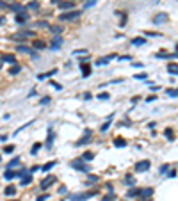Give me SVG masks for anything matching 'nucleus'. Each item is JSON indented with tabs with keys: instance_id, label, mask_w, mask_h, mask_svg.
<instances>
[{
	"instance_id": "5701e85b",
	"label": "nucleus",
	"mask_w": 178,
	"mask_h": 201,
	"mask_svg": "<svg viewBox=\"0 0 178 201\" xmlns=\"http://www.w3.org/2000/svg\"><path fill=\"white\" fill-rule=\"evenodd\" d=\"M55 164H57L55 160H52V162H46V164H45L43 167H41V171H45V173H46V171H50V169H52V167H54Z\"/></svg>"
},
{
	"instance_id": "e433bc0d",
	"label": "nucleus",
	"mask_w": 178,
	"mask_h": 201,
	"mask_svg": "<svg viewBox=\"0 0 178 201\" xmlns=\"http://www.w3.org/2000/svg\"><path fill=\"white\" fill-rule=\"evenodd\" d=\"M18 164H20V158L16 157V158H13V160L7 164V167H14V166H18Z\"/></svg>"
},
{
	"instance_id": "4d7b16f0",
	"label": "nucleus",
	"mask_w": 178,
	"mask_h": 201,
	"mask_svg": "<svg viewBox=\"0 0 178 201\" xmlns=\"http://www.w3.org/2000/svg\"><path fill=\"white\" fill-rule=\"evenodd\" d=\"M5 7H7V4H4L2 0H0V9H5Z\"/></svg>"
},
{
	"instance_id": "b1692460",
	"label": "nucleus",
	"mask_w": 178,
	"mask_h": 201,
	"mask_svg": "<svg viewBox=\"0 0 178 201\" xmlns=\"http://www.w3.org/2000/svg\"><path fill=\"white\" fill-rule=\"evenodd\" d=\"M61 41H62V39H61V36H57V37L54 39V43H52V46H50V48H52V50H57V48L61 46Z\"/></svg>"
},
{
	"instance_id": "c85d7f7f",
	"label": "nucleus",
	"mask_w": 178,
	"mask_h": 201,
	"mask_svg": "<svg viewBox=\"0 0 178 201\" xmlns=\"http://www.w3.org/2000/svg\"><path fill=\"white\" fill-rule=\"evenodd\" d=\"M166 94L167 96H173V98H178V89H166Z\"/></svg>"
},
{
	"instance_id": "de8ad7c7",
	"label": "nucleus",
	"mask_w": 178,
	"mask_h": 201,
	"mask_svg": "<svg viewBox=\"0 0 178 201\" xmlns=\"http://www.w3.org/2000/svg\"><path fill=\"white\" fill-rule=\"evenodd\" d=\"M89 182H98V176H95V174H89Z\"/></svg>"
},
{
	"instance_id": "dca6fc26",
	"label": "nucleus",
	"mask_w": 178,
	"mask_h": 201,
	"mask_svg": "<svg viewBox=\"0 0 178 201\" xmlns=\"http://www.w3.org/2000/svg\"><path fill=\"white\" fill-rule=\"evenodd\" d=\"M30 182H32V174H30V173H27L25 176H22V187L23 185H29Z\"/></svg>"
},
{
	"instance_id": "6e6552de",
	"label": "nucleus",
	"mask_w": 178,
	"mask_h": 201,
	"mask_svg": "<svg viewBox=\"0 0 178 201\" xmlns=\"http://www.w3.org/2000/svg\"><path fill=\"white\" fill-rule=\"evenodd\" d=\"M16 50H18V52H22V54H32V55H34V59H39V57H38V54H34V50L30 48V46L18 45V46H16Z\"/></svg>"
},
{
	"instance_id": "3c124183",
	"label": "nucleus",
	"mask_w": 178,
	"mask_h": 201,
	"mask_svg": "<svg viewBox=\"0 0 178 201\" xmlns=\"http://www.w3.org/2000/svg\"><path fill=\"white\" fill-rule=\"evenodd\" d=\"M78 54H86V50H73V55H78Z\"/></svg>"
},
{
	"instance_id": "864d4df0",
	"label": "nucleus",
	"mask_w": 178,
	"mask_h": 201,
	"mask_svg": "<svg viewBox=\"0 0 178 201\" xmlns=\"http://www.w3.org/2000/svg\"><path fill=\"white\" fill-rule=\"evenodd\" d=\"M96 2V0H87V2H86V7H89V5H93V4H95Z\"/></svg>"
},
{
	"instance_id": "bf43d9fd",
	"label": "nucleus",
	"mask_w": 178,
	"mask_h": 201,
	"mask_svg": "<svg viewBox=\"0 0 178 201\" xmlns=\"http://www.w3.org/2000/svg\"><path fill=\"white\" fill-rule=\"evenodd\" d=\"M2 64H4V62H2V61H0V68H2Z\"/></svg>"
},
{
	"instance_id": "20e7f679",
	"label": "nucleus",
	"mask_w": 178,
	"mask_h": 201,
	"mask_svg": "<svg viewBox=\"0 0 178 201\" xmlns=\"http://www.w3.org/2000/svg\"><path fill=\"white\" fill-rule=\"evenodd\" d=\"M91 135H93V132L89 130V128H86V132H84V135L80 137V139L77 141V144L75 146H84L86 142H89V139H91Z\"/></svg>"
},
{
	"instance_id": "412c9836",
	"label": "nucleus",
	"mask_w": 178,
	"mask_h": 201,
	"mask_svg": "<svg viewBox=\"0 0 178 201\" xmlns=\"http://www.w3.org/2000/svg\"><path fill=\"white\" fill-rule=\"evenodd\" d=\"M7 9H11V11H22V4H18V2H14V4H9L7 5Z\"/></svg>"
},
{
	"instance_id": "7c9ffc66",
	"label": "nucleus",
	"mask_w": 178,
	"mask_h": 201,
	"mask_svg": "<svg viewBox=\"0 0 178 201\" xmlns=\"http://www.w3.org/2000/svg\"><path fill=\"white\" fill-rule=\"evenodd\" d=\"M52 142H54V132L50 130V132H48V141H46V146H48V148H52Z\"/></svg>"
},
{
	"instance_id": "423d86ee",
	"label": "nucleus",
	"mask_w": 178,
	"mask_h": 201,
	"mask_svg": "<svg viewBox=\"0 0 178 201\" xmlns=\"http://www.w3.org/2000/svg\"><path fill=\"white\" fill-rule=\"evenodd\" d=\"M29 36H34L32 30H20V32L13 34L11 37H13V39H25V37H29Z\"/></svg>"
},
{
	"instance_id": "052dcab7",
	"label": "nucleus",
	"mask_w": 178,
	"mask_h": 201,
	"mask_svg": "<svg viewBox=\"0 0 178 201\" xmlns=\"http://www.w3.org/2000/svg\"><path fill=\"white\" fill-rule=\"evenodd\" d=\"M2 22H4V18H0V23H2Z\"/></svg>"
},
{
	"instance_id": "09e8293b",
	"label": "nucleus",
	"mask_w": 178,
	"mask_h": 201,
	"mask_svg": "<svg viewBox=\"0 0 178 201\" xmlns=\"http://www.w3.org/2000/svg\"><path fill=\"white\" fill-rule=\"evenodd\" d=\"M114 199V194H110V196H105V198H103L102 201H112Z\"/></svg>"
},
{
	"instance_id": "680f3d73",
	"label": "nucleus",
	"mask_w": 178,
	"mask_h": 201,
	"mask_svg": "<svg viewBox=\"0 0 178 201\" xmlns=\"http://www.w3.org/2000/svg\"><path fill=\"white\" fill-rule=\"evenodd\" d=\"M176 54H178V45H176Z\"/></svg>"
},
{
	"instance_id": "79ce46f5",
	"label": "nucleus",
	"mask_w": 178,
	"mask_h": 201,
	"mask_svg": "<svg viewBox=\"0 0 178 201\" xmlns=\"http://www.w3.org/2000/svg\"><path fill=\"white\" fill-rule=\"evenodd\" d=\"M29 7H30V9H38V7H39V4L36 2V0H32V2L29 4Z\"/></svg>"
},
{
	"instance_id": "9b49d317",
	"label": "nucleus",
	"mask_w": 178,
	"mask_h": 201,
	"mask_svg": "<svg viewBox=\"0 0 178 201\" xmlns=\"http://www.w3.org/2000/svg\"><path fill=\"white\" fill-rule=\"evenodd\" d=\"M167 73H171V75H178V64H176V62H169V64H167Z\"/></svg>"
},
{
	"instance_id": "ea45409f",
	"label": "nucleus",
	"mask_w": 178,
	"mask_h": 201,
	"mask_svg": "<svg viewBox=\"0 0 178 201\" xmlns=\"http://www.w3.org/2000/svg\"><path fill=\"white\" fill-rule=\"evenodd\" d=\"M146 77H148V73H139V75H135V78H137V80H144Z\"/></svg>"
},
{
	"instance_id": "4468645a",
	"label": "nucleus",
	"mask_w": 178,
	"mask_h": 201,
	"mask_svg": "<svg viewBox=\"0 0 178 201\" xmlns=\"http://www.w3.org/2000/svg\"><path fill=\"white\" fill-rule=\"evenodd\" d=\"M93 158H95V153H93V151H86V153H84V155L80 157V160H84V162H89V160H93Z\"/></svg>"
},
{
	"instance_id": "1a4fd4ad",
	"label": "nucleus",
	"mask_w": 178,
	"mask_h": 201,
	"mask_svg": "<svg viewBox=\"0 0 178 201\" xmlns=\"http://www.w3.org/2000/svg\"><path fill=\"white\" fill-rule=\"evenodd\" d=\"M59 7L62 9V13L64 11H73V9H75V2H59Z\"/></svg>"
},
{
	"instance_id": "e2e57ef3",
	"label": "nucleus",
	"mask_w": 178,
	"mask_h": 201,
	"mask_svg": "<svg viewBox=\"0 0 178 201\" xmlns=\"http://www.w3.org/2000/svg\"><path fill=\"white\" fill-rule=\"evenodd\" d=\"M0 160H2V158H0Z\"/></svg>"
},
{
	"instance_id": "f03ea898",
	"label": "nucleus",
	"mask_w": 178,
	"mask_h": 201,
	"mask_svg": "<svg viewBox=\"0 0 178 201\" xmlns=\"http://www.w3.org/2000/svg\"><path fill=\"white\" fill-rule=\"evenodd\" d=\"M150 160H139V162H135V167H134V171L135 173H144V171H148L150 169Z\"/></svg>"
},
{
	"instance_id": "f257e3e1",
	"label": "nucleus",
	"mask_w": 178,
	"mask_h": 201,
	"mask_svg": "<svg viewBox=\"0 0 178 201\" xmlns=\"http://www.w3.org/2000/svg\"><path fill=\"white\" fill-rule=\"evenodd\" d=\"M96 190H93V192H80V194H71L70 196V201H86L89 199L91 196H95Z\"/></svg>"
},
{
	"instance_id": "13d9d810",
	"label": "nucleus",
	"mask_w": 178,
	"mask_h": 201,
	"mask_svg": "<svg viewBox=\"0 0 178 201\" xmlns=\"http://www.w3.org/2000/svg\"><path fill=\"white\" fill-rule=\"evenodd\" d=\"M54 4H59V0H54Z\"/></svg>"
},
{
	"instance_id": "72a5a7b5",
	"label": "nucleus",
	"mask_w": 178,
	"mask_h": 201,
	"mask_svg": "<svg viewBox=\"0 0 178 201\" xmlns=\"http://www.w3.org/2000/svg\"><path fill=\"white\" fill-rule=\"evenodd\" d=\"M139 190L141 189H130L128 192H127V196H139Z\"/></svg>"
},
{
	"instance_id": "6e6d98bb",
	"label": "nucleus",
	"mask_w": 178,
	"mask_h": 201,
	"mask_svg": "<svg viewBox=\"0 0 178 201\" xmlns=\"http://www.w3.org/2000/svg\"><path fill=\"white\" fill-rule=\"evenodd\" d=\"M150 89H151V91H153V93H155V91H159V89H160V87H159V86H151V87H150Z\"/></svg>"
},
{
	"instance_id": "cd10ccee",
	"label": "nucleus",
	"mask_w": 178,
	"mask_h": 201,
	"mask_svg": "<svg viewBox=\"0 0 178 201\" xmlns=\"http://www.w3.org/2000/svg\"><path fill=\"white\" fill-rule=\"evenodd\" d=\"M112 59H116V55H114V54H110V55H107V57H103L102 61H98V64H105V62H109V61H112Z\"/></svg>"
},
{
	"instance_id": "8fccbe9b",
	"label": "nucleus",
	"mask_w": 178,
	"mask_h": 201,
	"mask_svg": "<svg viewBox=\"0 0 178 201\" xmlns=\"http://www.w3.org/2000/svg\"><path fill=\"white\" fill-rule=\"evenodd\" d=\"M52 87H55V89H57V91H61V89H62V87H61V86H59V84H57V82H52Z\"/></svg>"
},
{
	"instance_id": "5fc2aeb1",
	"label": "nucleus",
	"mask_w": 178,
	"mask_h": 201,
	"mask_svg": "<svg viewBox=\"0 0 178 201\" xmlns=\"http://www.w3.org/2000/svg\"><path fill=\"white\" fill-rule=\"evenodd\" d=\"M157 100V96H148V98H146V102H155Z\"/></svg>"
},
{
	"instance_id": "37998d69",
	"label": "nucleus",
	"mask_w": 178,
	"mask_h": 201,
	"mask_svg": "<svg viewBox=\"0 0 178 201\" xmlns=\"http://www.w3.org/2000/svg\"><path fill=\"white\" fill-rule=\"evenodd\" d=\"M48 198H50V194H43V196H39V198H38L36 201H46Z\"/></svg>"
},
{
	"instance_id": "c03bdc74",
	"label": "nucleus",
	"mask_w": 178,
	"mask_h": 201,
	"mask_svg": "<svg viewBox=\"0 0 178 201\" xmlns=\"http://www.w3.org/2000/svg\"><path fill=\"white\" fill-rule=\"evenodd\" d=\"M167 169H169V166H167V164L160 166V173H162V174H164V173H167Z\"/></svg>"
},
{
	"instance_id": "a211bd4d",
	"label": "nucleus",
	"mask_w": 178,
	"mask_h": 201,
	"mask_svg": "<svg viewBox=\"0 0 178 201\" xmlns=\"http://www.w3.org/2000/svg\"><path fill=\"white\" fill-rule=\"evenodd\" d=\"M80 69H82V75H84V77H89V73H91L89 64H80Z\"/></svg>"
},
{
	"instance_id": "2eb2a0df",
	"label": "nucleus",
	"mask_w": 178,
	"mask_h": 201,
	"mask_svg": "<svg viewBox=\"0 0 178 201\" xmlns=\"http://www.w3.org/2000/svg\"><path fill=\"white\" fill-rule=\"evenodd\" d=\"M153 194V189L151 187H148V189H143V190H139V196H143V198H150Z\"/></svg>"
},
{
	"instance_id": "ddd939ff",
	"label": "nucleus",
	"mask_w": 178,
	"mask_h": 201,
	"mask_svg": "<svg viewBox=\"0 0 178 201\" xmlns=\"http://www.w3.org/2000/svg\"><path fill=\"white\" fill-rule=\"evenodd\" d=\"M55 73H57V69L54 68V69H50V71H46V73H41V75H39L38 78H39V80H43V78H48V77H54Z\"/></svg>"
},
{
	"instance_id": "f3484780",
	"label": "nucleus",
	"mask_w": 178,
	"mask_h": 201,
	"mask_svg": "<svg viewBox=\"0 0 178 201\" xmlns=\"http://www.w3.org/2000/svg\"><path fill=\"white\" fill-rule=\"evenodd\" d=\"M144 43H146L144 37H134V39H132V45H134V46H141V45H144Z\"/></svg>"
},
{
	"instance_id": "58836bf2",
	"label": "nucleus",
	"mask_w": 178,
	"mask_h": 201,
	"mask_svg": "<svg viewBox=\"0 0 178 201\" xmlns=\"http://www.w3.org/2000/svg\"><path fill=\"white\" fill-rule=\"evenodd\" d=\"M4 151H5V153H13V151H14V146H13V144H11V146H4Z\"/></svg>"
},
{
	"instance_id": "7ed1b4c3",
	"label": "nucleus",
	"mask_w": 178,
	"mask_h": 201,
	"mask_svg": "<svg viewBox=\"0 0 178 201\" xmlns=\"http://www.w3.org/2000/svg\"><path fill=\"white\" fill-rule=\"evenodd\" d=\"M54 182H55V176H54V174H48V176H45L43 180H41V183H39V189L46 190V189H48V185H52Z\"/></svg>"
},
{
	"instance_id": "a19ab883",
	"label": "nucleus",
	"mask_w": 178,
	"mask_h": 201,
	"mask_svg": "<svg viewBox=\"0 0 178 201\" xmlns=\"http://www.w3.org/2000/svg\"><path fill=\"white\" fill-rule=\"evenodd\" d=\"M125 182H127V183H134V176L132 174H127V176H125Z\"/></svg>"
},
{
	"instance_id": "9d476101",
	"label": "nucleus",
	"mask_w": 178,
	"mask_h": 201,
	"mask_svg": "<svg viewBox=\"0 0 178 201\" xmlns=\"http://www.w3.org/2000/svg\"><path fill=\"white\" fill-rule=\"evenodd\" d=\"M164 22H167V14H166V13H160V14H157V18H153V23H155V25L164 23Z\"/></svg>"
},
{
	"instance_id": "393cba45",
	"label": "nucleus",
	"mask_w": 178,
	"mask_h": 201,
	"mask_svg": "<svg viewBox=\"0 0 178 201\" xmlns=\"http://www.w3.org/2000/svg\"><path fill=\"white\" fill-rule=\"evenodd\" d=\"M14 194H16V187L14 185H9L5 189V196H14Z\"/></svg>"
},
{
	"instance_id": "473e14b6",
	"label": "nucleus",
	"mask_w": 178,
	"mask_h": 201,
	"mask_svg": "<svg viewBox=\"0 0 178 201\" xmlns=\"http://www.w3.org/2000/svg\"><path fill=\"white\" fill-rule=\"evenodd\" d=\"M164 134H166V137H167L169 141H173V139H175V134H173V130H171V128H167Z\"/></svg>"
},
{
	"instance_id": "a878e982",
	"label": "nucleus",
	"mask_w": 178,
	"mask_h": 201,
	"mask_svg": "<svg viewBox=\"0 0 178 201\" xmlns=\"http://www.w3.org/2000/svg\"><path fill=\"white\" fill-rule=\"evenodd\" d=\"M48 29H50V32H52V34H55V36H59V34H61V30H62L59 25H52V27H48Z\"/></svg>"
},
{
	"instance_id": "39448f33",
	"label": "nucleus",
	"mask_w": 178,
	"mask_h": 201,
	"mask_svg": "<svg viewBox=\"0 0 178 201\" xmlns=\"http://www.w3.org/2000/svg\"><path fill=\"white\" fill-rule=\"evenodd\" d=\"M77 16H80V13L73 9V11H64V13H62L59 18L62 20V22H64V20H73V18H77Z\"/></svg>"
},
{
	"instance_id": "c756f323",
	"label": "nucleus",
	"mask_w": 178,
	"mask_h": 201,
	"mask_svg": "<svg viewBox=\"0 0 178 201\" xmlns=\"http://www.w3.org/2000/svg\"><path fill=\"white\" fill-rule=\"evenodd\" d=\"M20 69H22V68H20V64H13V68H11V69H9L7 73H11V75H16V73H18Z\"/></svg>"
},
{
	"instance_id": "4be33fe9",
	"label": "nucleus",
	"mask_w": 178,
	"mask_h": 201,
	"mask_svg": "<svg viewBox=\"0 0 178 201\" xmlns=\"http://www.w3.org/2000/svg\"><path fill=\"white\" fill-rule=\"evenodd\" d=\"M112 119H114V114H110V116H109V119H107V123H105V125H103V126H102V132H107V130H109V126H110V123H112Z\"/></svg>"
},
{
	"instance_id": "a18cd8bd",
	"label": "nucleus",
	"mask_w": 178,
	"mask_h": 201,
	"mask_svg": "<svg viewBox=\"0 0 178 201\" xmlns=\"http://www.w3.org/2000/svg\"><path fill=\"white\" fill-rule=\"evenodd\" d=\"M41 105H46V103H50V98L48 96H45V98H41V102H39Z\"/></svg>"
},
{
	"instance_id": "603ef678",
	"label": "nucleus",
	"mask_w": 178,
	"mask_h": 201,
	"mask_svg": "<svg viewBox=\"0 0 178 201\" xmlns=\"http://www.w3.org/2000/svg\"><path fill=\"white\" fill-rule=\"evenodd\" d=\"M66 192H68L66 187H61V189H59V194H66Z\"/></svg>"
},
{
	"instance_id": "c9c22d12",
	"label": "nucleus",
	"mask_w": 178,
	"mask_h": 201,
	"mask_svg": "<svg viewBox=\"0 0 178 201\" xmlns=\"http://www.w3.org/2000/svg\"><path fill=\"white\" fill-rule=\"evenodd\" d=\"M27 173H29L27 169H25V167H22V169H20V171H16V176H18V178H22V176H25Z\"/></svg>"
},
{
	"instance_id": "0eeeda50",
	"label": "nucleus",
	"mask_w": 178,
	"mask_h": 201,
	"mask_svg": "<svg viewBox=\"0 0 178 201\" xmlns=\"http://www.w3.org/2000/svg\"><path fill=\"white\" fill-rule=\"evenodd\" d=\"M71 167H75V169H80V171H89V166H86V164H84V160H80V158H78V160H75V162H71Z\"/></svg>"
},
{
	"instance_id": "49530a36",
	"label": "nucleus",
	"mask_w": 178,
	"mask_h": 201,
	"mask_svg": "<svg viewBox=\"0 0 178 201\" xmlns=\"http://www.w3.org/2000/svg\"><path fill=\"white\" fill-rule=\"evenodd\" d=\"M36 27H50V25H48V22H38Z\"/></svg>"
},
{
	"instance_id": "aec40b11",
	"label": "nucleus",
	"mask_w": 178,
	"mask_h": 201,
	"mask_svg": "<svg viewBox=\"0 0 178 201\" xmlns=\"http://www.w3.org/2000/svg\"><path fill=\"white\" fill-rule=\"evenodd\" d=\"M114 146H118V148H125V146H127V141H125L123 137H118V139L114 141Z\"/></svg>"
},
{
	"instance_id": "bb28decb",
	"label": "nucleus",
	"mask_w": 178,
	"mask_h": 201,
	"mask_svg": "<svg viewBox=\"0 0 178 201\" xmlns=\"http://www.w3.org/2000/svg\"><path fill=\"white\" fill-rule=\"evenodd\" d=\"M16 22H18V23H25V22H27V14H25V13H20V14L16 16Z\"/></svg>"
},
{
	"instance_id": "4c0bfd02",
	"label": "nucleus",
	"mask_w": 178,
	"mask_h": 201,
	"mask_svg": "<svg viewBox=\"0 0 178 201\" xmlns=\"http://www.w3.org/2000/svg\"><path fill=\"white\" fill-rule=\"evenodd\" d=\"M110 96H109V93H100L98 94V100H109Z\"/></svg>"
},
{
	"instance_id": "2f4dec72",
	"label": "nucleus",
	"mask_w": 178,
	"mask_h": 201,
	"mask_svg": "<svg viewBox=\"0 0 178 201\" xmlns=\"http://www.w3.org/2000/svg\"><path fill=\"white\" fill-rule=\"evenodd\" d=\"M39 148H41V142H36L32 148H30V153H32V155H36V153L39 151Z\"/></svg>"
},
{
	"instance_id": "f8f14e48",
	"label": "nucleus",
	"mask_w": 178,
	"mask_h": 201,
	"mask_svg": "<svg viewBox=\"0 0 178 201\" xmlns=\"http://www.w3.org/2000/svg\"><path fill=\"white\" fill-rule=\"evenodd\" d=\"M2 62H9V64H16V57L13 54H7L2 57Z\"/></svg>"
},
{
	"instance_id": "f704fd0d",
	"label": "nucleus",
	"mask_w": 178,
	"mask_h": 201,
	"mask_svg": "<svg viewBox=\"0 0 178 201\" xmlns=\"http://www.w3.org/2000/svg\"><path fill=\"white\" fill-rule=\"evenodd\" d=\"M32 46L41 50V48H45V43H43V41H34V43H32Z\"/></svg>"
},
{
	"instance_id": "6ab92c4d",
	"label": "nucleus",
	"mask_w": 178,
	"mask_h": 201,
	"mask_svg": "<svg viewBox=\"0 0 178 201\" xmlns=\"http://www.w3.org/2000/svg\"><path fill=\"white\" fill-rule=\"evenodd\" d=\"M16 176V171H11V169H5V173H4V178L5 180H13Z\"/></svg>"
}]
</instances>
